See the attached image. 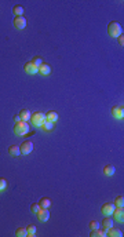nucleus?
Instances as JSON below:
<instances>
[{"label": "nucleus", "mask_w": 124, "mask_h": 237, "mask_svg": "<svg viewBox=\"0 0 124 237\" xmlns=\"http://www.w3.org/2000/svg\"><path fill=\"white\" fill-rule=\"evenodd\" d=\"M115 205L116 207H123L124 205V197L123 196H117L115 200Z\"/></svg>", "instance_id": "24"}, {"label": "nucleus", "mask_w": 124, "mask_h": 237, "mask_svg": "<svg viewBox=\"0 0 124 237\" xmlns=\"http://www.w3.org/2000/svg\"><path fill=\"white\" fill-rule=\"evenodd\" d=\"M15 234L18 236V237H25V236H28L26 228H18V229L15 230Z\"/></svg>", "instance_id": "23"}, {"label": "nucleus", "mask_w": 124, "mask_h": 237, "mask_svg": "<svg viewBox=\"0 0 124 237\" xmlns=\"http://www.w3.org/2000/svg\"><path fill=\"white\" fill-rule=\"evenodd\" d=\"M115 171H116V168H115V166H112V164L105 166V168H103V174H105L106 176H112L113 174H115Z\"/></svg>", "instance_id": "17"}, {"label": "nucleus", "mask_w": 124, "mask_h": 237, "mask_svg": "<svg viewBox=\"0 0 124 237\" xmlns=\"http://www.w3.org/2000/svg\"><path fill=\"white\" fill-rule=\"evenodd\" d=\"M110 114H112L117 120H123L124 118V106L123 105H116L110 109Z\"/></svg>", "instance_id": "4"}, {"label": "nucleus", "mask_w": 124, "mask_h": 237, "mask_svg": "<svg viewBox=\"0 0 124 237\" xmlns=\"http://www.w3.org/2000/svg\"><path fill=\"white\" fill-rule=\"evenodd\" d=\"M46 120L47 121H51V123H55L58 120V113L54 112V110H50V112L46 113Z\"/></svg>", "instance_id": "13"}, {"label": "nucleus", "mask_w": 124, "mask_h": 237, "mask_svg": "<svg viewBox=\"0 0 124 237\" xmlns=\"http://www.w3.org/2000/svg\"><path fill=\"white\" fill-rule=\"evenodd\" d=\"M26 232H28V236H29V237H33L34 234H36V226H34V225H29L26 228Z\"/></svg>", "instance_id": "22"}, {"label": "nucleus", "mask_w": 124, "mask_h": 237, "mask_svg": "<svg viewBox=\"0 0 124 237\" xmlns=\"http://www.w3.org/2000/svg\"><path fill=\"white\" fill-rule=\"evenodd\" d=\"M121 33H123V29L119 22L112 21V22L108 24V34L110 37H119Z\"/></svg>", "instance_id": "2"}, {"label": "nucleus", "mask_w": 124, "mask_h": 237, "mask_svg": "<svg viewBox=\"0 0 124 237\" xmlns=\"http://www.w3.org/2000/svg\"><path fill=\"white\" fill-rule=\"evenodd\" d=\"M117 39H119V44H120V46H124V36H123V33L120 34Z\"/></svg>", "instance_id": "29"}, {"label": "nucleus", "mask_w": 124, "mask_h": 237, "mask_svg": "<svg viewBox=\"0 0 124 237\" xmlns=\"http://www.w3.org/2000/svg\"><path fill=\"white\" fill-rule=\"evenodd\" d=\"M14 26L17 29H23L26 26V18L23 15H19V17H15L14 18Z\"/></svg>", "instance_id": "8"}, {"label": "nucleus", "mask_w": 124, "mask_h": 237, "mask_svg": "<svg viewBox=\"0 0 124 237\" xmlns=\"http://www.w3.org/2000/svg\"><path fill=\"white\" fill-rule=\"evenodd\" d=\"M115 208H116V205L113 203H105L101 207V212L105 217H110V215L113 214V211H115Z\"/></svg>", "instance_id": "5"}, {"label": "nucleus", "mask_w": 124, "mask_h": 237, "mask_svg": "<svg viewBox=\"0 0 124 237\" xmlns=\"http://www.w3.org/2000/svg\"><path fill=\"white\" fill-rule=\"evenodd\" d=\"M8 153L11 156H19L21 155V150H19V146H17V145H11L8 148Z\"/></svg>", "instance_id": "18"}, {"label": "nucleus", "mask_w": 124, "mask_h": 237, "mask_svg": "<svg viewBox=\"0 0 124 237\" xmlns=\"http://www.w3.org/2000/svg\"><path fill=\"white\" fill-rule=\"evenodd\" d=\"M90 236L91 237H106L108 236V230L106 229H95V230H91L90 233Z\"/></svg>", "instance_id": "11"}, {"label": "nucleus", "mask_w": 124, "mask_h": 237, "mask_svg": "<svg viewBox=\"0 0 124 237\" xmlns=\"http://www.w3.org/2000/svg\"><path fill=\"white\" fill-rule=\"evenodd\" d=\"M30 116H32V113H30L29 109H22L19 112V117H21V120H22V121L30 120Z\"/></svg>", "instance_id": "15"}, {"label": "nucleus", "mask_w": 124, "mask_h": 237, "mask_svg": "<svg viewBox=\"0 0 124 237\" xmlns=\"http://www.w3.org/2000/svg\"><path fill=\"white\" fill-rule=\"evenodd\" d=\"M41 128H43L44 131H51V130H54V123H51V121H44L43 125H41Z\"/></svg>", "instance_id": "20"}, {"label": "nucleus", "mask_w": 124, "mask_h": 237, "mask_svg": "<svg viewBox=\"0 0 124 237\" xmlns=\"http://www.w3.org/2000/svg\"><path fill=\"white\" fill-rule=\"evenodd\" d=\"M36 215H37V218H39V221H41V222H47L48 219H50V212H48L47 208H40Z\"/></svg>", "instance_id": "9"}, {"label": "nucleus", "mask_w": 124, "mask_h": 237, "mask_svg": "<svg viewBox=\"0 0 124 237\" xmlns=\"http://www.w3.org/2000/svg\"><path fill=\"white\" fill-rule=\"evenodd\" d=\"M88 228L91 229V230H95V229H98L99 228V222H96V221H91L88 224Z\"/></svg>", "instance_id": "26"}, {"label": "nucleus", "mask_w": 124, "mask_h": 237, "mask_svg": "<svg viewBox=\"0 0 124 237\" xmlns=\"http://www.w3.org/2000/svg\"><path fill=\"white\" fill-rule=\"evenodd\" d=\"M40 210V205H39V203H37V204H32V205H30V212H32V214H37V211H39Z\"/></svg>", "instance_id": "27"}, {"label": "nucleus", "mask_w": 124, "mask_h": 237, "mask_svg": "<svg viewBox=\"0 0 124 237\" xmlns=\"http://www.w3.org/2000/svg\"><path fill=\"white\" fill-rule=\"evenodd\" d=\"M39 73H40V75H43V76L50 75V73H51V66L44 62L41 66H39Z\"/></svg>", "instance_id": "12"}, {"label": "nucleus", "mask_w": 124, "mask_h": 237, "mask_svg": "<svg viewBox=\"0 0 124 237\" xmlns=\"http://www.w3.org/2000/svg\"><path fill=\"white\" fill-rule=\"evenodd\" d=\"M19 150H21V155H29L30 152H33V142L30 141L22 142V145L19 146Z\"/></svg>", "instance_id": "6"}, {"label": "nucleus", "mask_w": 124, "mask_h": 237, "mask_svg": "<svg viewBox=\"0 0 124 237\" xmlns=\"http://www.w3.org/2000/svg\"><path fill=\"white\" fill-rule=\"evenodd\" d=\"M108 236L109 237H121L123 236V232L120 229H115L112 226L110 229H108Z\"/></svg>", "instance_id": "14"}, {"label": "nucleus", "mask_w": 124, "mask_h": 237, "mask_svg": "<svg viewBox=\"0 0 124 237\" xmlns=\"http://www.w3.org/2000/svg\"><path fill=\"white\" fill-rule=\"evenodd\" d=\"M23 10L25 8H23L22 6H15L13 8V13L15 14V17H19V15H23Z\"/></svg>", "instance_id": "21"}, {"label": "nucleus", "mask_w": 124, "mask_h": 237, "mask_svg": "<svg viewBox=\"0 0 124 237\" xmlns=\"http://www.w3.org/2000/svg\"><path fill=\"white\" fill-rule=\"evenodd\" d=\"M112 217L115 218L117 222H123L124 221V210H123V207H116L115 211H113V214H112Z\"/></svg>", "instance_id": "10"}, {"label": "nucleus", "mask_w": 124, "mask_h": 237, "mask_svg": "<svg viewBox=\"0 0 124 237\" xmlns=\"http://www.w3.org/2000/svg\"><path fill=\"white\" fill-rule=\"evenodd\" d=\"M14 120H15V123H18V121H21V117H19V114H18V116H15V117H14Z\"/></svg>", "instance_id": "30"}, {"label": "nucleus", "mask_w": 124, "mask_h": 237, "mask_svg": "<svg viewBox=\"0 0 124 237\" xmlns=\"http://www.w3.org/2000/svg\"><path fill=\"white\" fill-rule=\"evenodd\" d=\"M30 120H32L33 125H36V127H41L43 123L46 121V114L41 113V112H34L32 116H30Z\"/></svg>", "instance_id": "3"}, {"label": "nucleus", "mask_w": 124, "mask_h": 237, "mask_svg": "<svg viewBox=\"0 0 124 237\" xmlns=\"http://www.w3.org/2000/svg\"><path fill=\"white\" fill-rule=\"evenodd\" d=\"M102 226H103V229H106V230L110 229L113 226V219L112 218H105L102 221Z\"/></svg>", "instance_id": "19"}, {"label": "nucleus", "mask_w": 124, "mask_h": 237, "mask_svg": "<svg viewBox=\"0 0 124 237\" xmlns=\"http://www.w3.org/2000/svg\"><path fill=\"white\" fill-rule=\"evenodd\" d=\"M23 71H25L28 75H34V73L39 72V68L33 64L32 61H28L25 65H23Z\"/></svg>", "instance_id": "7"}, {"label": "nucleus", "mask_w": 124, "mask_h": 237, "mask_svg": "<svg viewBox=\"0 0 124 237\" xmlns=\"http://www.w3.org/2000/svg\"><path fill=\"white\" fill-rule=\"evenodd\" d=\"M7 187V181L4 179V178H0V192L4 190Z\"/></svg>", "instance_id": "28"}, {"label": "nucleus", "mask_w": 124, "mask_h": 237, "mask_svg": "<svg viewBox=\"0 0 124 237\" xmlns=\"http://www.w3.org/2000/svg\"><path fill=\"white\" fill-rule=\"evenodd\" d=\"M29 132V124L28 121H18L14 125V134L18 135V137H25V135Z\"/></svg>", "instance_id": "1"}, {"label": "nucleus", "mask_w": 124, "mask_h": 237, "mask_svg": "<svg viewBox=\"0 0 124 237\" xmlns=\"http://www.w3.org/2000/svg\"><path fill=\"white\" fill-rule=\"evenodd\" d=\"M39 205H40V208H50L51 207V200L48 197H43V198H40V201H39Z\"/></svg>", "instance_id": "16"}, {"label": "nucleus", "mask_w": 124, "mask_h": 237, "mask_svg": "<svg viewBox=\"0 0 124 237\" xmlns=\"http://www.w3.org/2000/svg\"><path fill=\"white\" fill-rule=\"evenodd\" d=\"M32 62H33V64H34V65H36V66H37V68H39V66H41V65H43V64H44V61H43V59H41L40 57H33V59H32Z\"/></svg>", "instance_id": "25"}]
</instances>
